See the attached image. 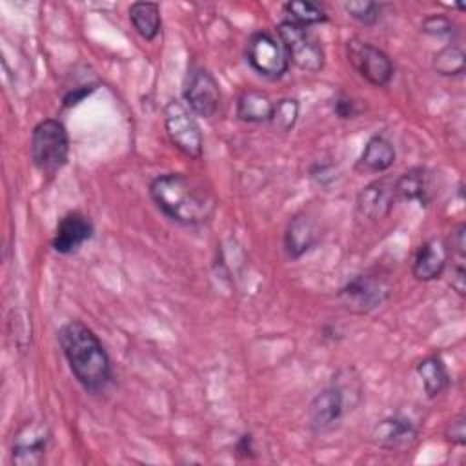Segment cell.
<instances>
[{
    "instance_id": "obj_8",
    "label": "cell",
    "mask_w": 466,
    "mask_h": 466,
    "mask_svg": "<svg viewBox=\"0 0 466 466\" xmlns=\"http://www.w3.org/2000/svg\"><path fill=\"white\" fill-rule=\"evenodd\" d=\"M246 56L249 66L266 78H280L289 66L288 55L280 44L271 33L268 31H257L249 36L246 46Z\"/></svg>"
},
{
    "instance_id": "obj_28",
    "label": "cell",
    "mask_w": 466,
    "mask_h": 466,
    "mask_svg": "<svg viewBox=\"0 0 466 466\" xmlns=\"http://www.w3.org/2000/svg\"><path fill=\"white\" fill-rule=\"evenodd\" d=\"M359 106L357 102L351 98V96H346V95H339L335 96L333 100V113L339 116V118H355L359 115Z\"/></svg>"
},
{
    "instance_id": "obj_23",
    "label": "cell",
    "mask_w": 466,
    "mask_h": 466,
    "mask_svg": "<svg viewBox=\"0 0 466 466\" xmlns=\"http://www.w3.org/2000/svg\"><path fill=\"white\" fill-rule=\"evenodd\" d=\"M433 69L441 76H461L464 73V51L459 46H446L433 56Z\"/></svg>"
},
{
    "instance_id": "obj_17",
    "label": "cell",
    "mask_w": 466,
    "mask_h": 466,
    "mask_svg": "<svg viewBox=\"0 0 466 466\" xmlns=\"http://www.w3.org/2000/svg\"><path fill=\"white\" fill-rule=\"evenodd\" d=\"M319 240L315 224L302 213L289 218L284 231V249L289 258H300Z\"/></svg>"
},
{
    "instance_id": "obj_15",
    "label": "cell",
    "mask_w": 466,
    "mask_h": 466,
    "mask_svg": "<svg viewBox=\"0 0 466 466\" xmlns=\"http://www.w3.org/2000/svg\"><path fill=\"white\" fill-rule=\"evenodd\" d=\"M448 249H450L448 244L439 237H433L422 242L413 257V264H411L413 277L420 282H430L439 279L444 273L450 258Z\"/></svg>"
},
{
    "instance_id": "obj_22",
    "label": "cell",
    "mask_w": 466,
    "mask_h": 466,
    "mask_svg": "<svg viewBox=\"0 0 466 466\" xmlns=\"http://www.w3.org/2000/svg\"><path fill=\"white\" fill-rule=\"evenodd\" d=\"M284 13L288 15V22H293L297 25L302 27H309V25H317V24H324L328 20L326 11L313 4V2H304V0H293V2H286L282 5Z\"/></svg>"
},
{
    "instance_id": "obj_24",
    "label": "cell",
    "mask_w": 466,
    "mask_h": 466,
    "mask_svg": "<svg viewBox=\"0 0 466 466\" xmlns=\"http://www.w3.org/2000/svg\"><path fill=\"white\" fill-rule=\"evenodd\" d=\"M299 100L297 98H280L273 104V113L269 118V124L277 131H291L293 126L299 120Z\"/></svg>"
},
{
    "instance_id": "obj_5",
    "label": "cell",
    "mask_w": 466,
    "mask_h": 466,
    "mask_svg": "<svg viewBox=\"0 0 466 466\" xmlns=\"http://www.w3.org/2000/svg\"><path fill=\"white\" fill-rule=\"evenodd\" d=\"M277 33L288 60H291L299 69L317 73L324 67L322 44L308 27L284 20L277 25Z\"/></svg>"
},
{
    "instance_id": "obj_27",
    "label": "cell",
    "mask_w": 466,
    "mask_h": 466,
    "mask_svg": "<svg viewBox=\"0 0 466 466\" xmlns=\"http://www.w3.org/2000/svg\"><path fill=\"white\" fill-rule=\"evenodd\" d=\"M444 437L451 444H457V446L466 444V419H464V415H457L446 424Z\"/></svg>"
},
{
    "instance_id": "obj_13",
    "label": "cell",
    "mask_w": 466,
    "mask_h": 466,
    "mask_svg": "<svg viewBox=\"0 0 466 466\" xmlns=\"http://www.w3.org/2000/svg\"><path fill=\"white\" fill-rule=\"evenodd\" d=\"M393 180L390 177L379 178L364 186L357 195V211L360 217L368 220H382L386 218L395 204V189Z\"/></svg>"
},
{
    "instance_id": "obj_14",
    "label": "cell",
    "mask_w": 466,
    "mask_h": 466,
    "mask_svg": "<svg viewBox=\"0 0 466 466\" xmlns=\"http://www.w3.org/2000/svg\"><path fill=\"white\" fill-rule=\"evenodd\" d=\"M95 233L93 222L80 211L66 213L55 229L51 246L60 255H69L76 251L84 242H87Z\"/></svg>"
},
{
    "instance_id": "obj_9",
    "label": "cell",
    "mask_w": 466,
    "mask_h": 466,
    "mask_svg": "<svg viewBox=\"0 0 466 466\" xmlns=\"http://www.w3.org/2000/svg\"><path fill=\"white\" fill-rule=\"evenodd\" d=\"M346 386L342 382H331L322 388L308 406V424L315 433H326L333 430L346 413Z\"/></svg>"
},
{
    "instance_id": "obj_16",
    "label": "cell",
    "mask_w": 466,
    "mask_h": 466,
    "mask_svg": "<svg viewBox=\"0 0 466 466\" xmlns=\"http://www.w3.org/2000/svg\"><path fill=\"white\" fill-rule=\"evenodd\" d=\"M395 198L404 202H420L428 206L431 200V177L426 167H411L393 180Z\"/></svg>"
},
{
    "instance_id": "obj_3",
    "label": "cell",
    "mask_w": 466,
    "mask_h": 466,
    "mask_svg": "<svg viewBox=\"0 0 466 466\" xmlns=\"http://www.w3.org/2000/svg\"><path fill=\"white\" fill-rule=\"evenodd\" d=\"M31 160L35 167L46 175L55 177L69 157V135L66 126L56 118L40 120L31 133Z\"/></svg>"
},
{
    "instance_id": "obj_29",
    "label": "cell",
    "mask_w": 466,
    "mask_h": 466,
    "mask_svg": "<svg viewBox=\"0 0 466 466\" xmlns=\"http://www.w3.org/2000/svg\"><path fill=\"white\" fill-rule=\"evenodd\" d=\"M96 87H95V84H89V86H80V87H73L69 93H66L64 95V98H62V102H64V106H75V104H78L82 98H86L91 91H95Z\"/></svg>"
},
{
    "instance_id": "obj_4",
    "label": "cell",
    "mask_w": 466,
    "mask_h": 466,
    "mask_svg": "<svg viewBox=\"0 0 466 466\" xmlns=\"http://www.w3.org/2000/svg\"><path fill=\"white\" fill-rule=\"evenodd\" d=\"M391 295V286L386 277L375 271L353 275L337 293L339 304L355 315H366L380 308Z\"/></svg>"
},
{
    "instance_id": "obj_21",
    "label": "cell",
    "mask_w": 466,
    "mask_h": 466,
    "mask_svg": "<svg viewBox=\"0 0 466 466\" xmlns=\"http://www.w3.org/2000/svg\"><path fill=\"white\" fill-rule=\"evenodd\" d=\"M129 22L144 40L151 42L157 38L162 20L160 5L157 2H135L129 5Z\"/></svg>"
},
{
    "instance_id": "obj_25",
    "label": "cell",
    "mask_w": 466,
    "mask_h": 466,
    "mask_svg": "<svg viewBox=\"0 0 466 466\" xmlns=\"http://www.w3.org/2000/svg\"><path fill=\"white\" fill-rule=\"evenodd\" d=\"M342 7L353 20H357L364 25H375L379 22L380 11H382V5L379 2H371V0H351V2H344Z\"/></svg>"
},
{
    "instance_id": "obj_12",
    "label": "cell",
    "mask_w": 466,
    "mask_h": 466,
    "mask_svg": "<svg viewBox=\"0 0 466 466\" xmlns=\"http://www.w3.org/2000/svg\"><path fill=\"white\" fill-rule=\"evenodd\" d=\"M419 437L417 426L402 417V415H390L379 420L371 430V441L384 450L390 451H406L410 450Z\"/></svg>"
},
{
    "instance_id": "obj_30",
    "label": "cell",
    "mask_w": 466,
    "mask_h": 466,
    "mask_svg": "<svg viewBox=\"0 0 466 466\" xmlns=\"http://www.w3.org/2000/svg\"><path fill=\"white\" fill-rule=\"evenodd\" d=\"M237 450H238V453H244L246 457L251 455V453H253V437H251L249 433H248V435H242L240 441H238V444H237Z\"/></svg>"
},
{
    "instance_id": "obj_11",
    "label": "cell",
    "mask_w": 466,
    "mask_h": 466,
    "mask_svg": "<svg viewBox=\"0 0 466 466\" xmlns=\"http://www.w3.org/2000/svg\"><path fill=\"white\" fill-rule=\"evenodd\" d=\"M49 430L36 422H27L13 439L11 461L16 466H36L44 461L47 444H49Z\"/></svg>"
},
{
    "instance_id": "obj_26",
    "label": "cell",
    "mask_w": 466,
    "mask_h": 466,
    "mask_svg": "<svg viewBox=\"0 0 466 466\" xmlns=\"http://www.w3.org/2000/svg\"><path fill=\"white\" fill-rule=\"evenodd\" d=\"M420 29L431 36H446V38H451L457 35V25L455 22H451L450 18L442 16V15H431L428 16Z\"/></svg>"
},
{
    "instance_id": "obj_2",
    "label": "cell",
    "mask_w": 466,
    "mask_h": 466,
    "mask_svg": "<svg viewBox=\"0 0 466 466\" xmlns=\"http://www.w3.org/2000/svg\"><path fill=\"white\" fill-rule=\"evenodd\" d=\"M58 342L71 373L84 390L96 393L111 382L109 355L91 328L80 320L66 322L58 329Z\"/></svg>"
},
{
    "instance_id": "obj_10",
    "label": "cell",
    "mask_w": 466,
    "mask_h": 466,
    "mask_svg": "<svg viewBox=\"0 0 466 466\" xmlns=\"http://www.w3.org/2000/svg\"><path fill=\"white\" fill-rule=\"evenodd\" d=\"M184 98L193 113L204 118H211L220 106L218 82L208 69L195 67L187 75L184 86Z\"/></svg>"
},
{
    "instance_id": "obj_6",
    "label": "cell",
    "mask_w": 466,
    "mask_h": 466,
    "mask_svg": "<svg viewBox=\"0 0 466 466\" xmlns=\"http://www.w3.org/2000/svg\"><path fill=\"white\" fill-rule=\"evenodd\" d=\"M346 56L351 67L371 86L384 87L393 78V64L390 56L379 49L377 46L360 40L351 38L346 44Z\"/></svg>"
},
{
    "instance_id": "obj_20",
    "label": "cell",
    "mask_w": 466,
    "mask_h": 466,
    "mask_svg": "<svg viewBox=\"0 0 466 466\" xmlns=\"http://www.w3.org/2000/svg\"><path fill=\"white\" fill-rule=\"evenodd\" d=\"M273 100L257 89L244 91L237 100V118L242 122H269L273 113Z\"/></svg>"
},
{
    "instance_id": "obj_1",
    "label": "cell",
    "mask_w": 466,
    "mask_h": 466,
    "mask_svg": "<svg viewBox=\"0 0 466 466\" xmlns=\"http://www.w3.org/2000/svg\"><path fill=\"white\" fill-rule=\"evenodd\" d=\"M155 206L184 226H202L215 215V197L197 178L184 173H166L149 184Z\"/></svg>"
},
{
    "instance_id": "obj_18",
    "label": "cell",
    "mask_w": 466,
    "mask_h": 466,
    "mask_svg": "<svg viewBox=\"0 0 466 466\" xmlns=\"http://www.w3.org/2000/svg\"><path fill=\"white\" fill-rule=\"evenodd\" d=\"M395 162V147L393 144L382 137V135H373L357 162V169L366 171V173H382L390 169Z\"/></svg>"
},
{
    "instance_id": "obj_7",
    "label": "cell",
    "mask_w": 466,
    "mask_h": 466,
    "mask_svg": "<svg viewBox=\"0 0 466 466\" xmlns=\"http://www.w3.org/2000/svg\"><path fill=\"white\" fill-rule=\"evenodd\" d=\"M164 127L171 144L189 158H200L202 155V133L186 106L178 100H171L164 107Z\"/></svg>"
},
{
    "instance_id": "obj_19",
    "label": "cell",
    "mask_w": 466,
    "mask_h": 466,
    "mask_svg": "<svg viewBox=\"0 0 466 466\" xmlns=\"http://www.w3.org/2000/svg\"><path fill=\"white\" fill-rule=\"evenodd\" d=\"M417 375L422 382L428 399H435L450 386V375L446 364L439 355H428L417 364Z\"/></svg>"
}]
</instances>
